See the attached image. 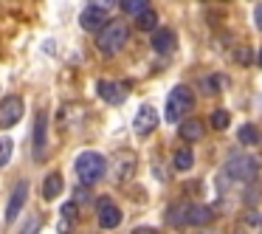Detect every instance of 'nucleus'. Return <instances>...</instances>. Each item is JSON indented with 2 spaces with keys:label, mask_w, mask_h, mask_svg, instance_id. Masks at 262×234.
<instances>
[{
  "label": "nucleus",
  "mask_w": 262,
  "mask_h": 234,
  "mask_svg": "<svg viewBox=\"0 0 262 234\" xmlns=\"http://www.w3.org/2000/svg\"><path fill=\"white\" fill-rule=\"evenodd\" d=\"M228 124H231V116H228L226 110H214V113H211V127H214V130H228Z\"/></svg>",
  "instance_id": "nucleus-23"
},
{
  "label": "nucleus",
  "mask_w": 262,
  "mask_h": 234,
  "mask_svg": "<svg viewBox=\"0 0 262 234\" xmlns=\"http://www.w3.org/2000/svg\"><path fill=\"white\" fill-rule=\"evenodd\" d=\"M254 17H256V20H254V23H256V29H262V6L254 12Z\"/></svg>",
  "instance_id": "nucleus-30"
},
{
  "label": "nucleus",
  "mask_w": 262,
  "mask_h": 234,
  "mask_svg": "<svg viewBox=\"0 0 262 234\" xmlns=\"http://www.w3.org/2000/svg\"><path fill=\"white\" fill-rule=\"evenodd\" d=\"M136 133L138 136H149V133L158 127V113H155V108H149V104H141L138 108V116H136Z\"/></svg>",
  "instance_id": "nucleus-8"
},
{
  "label": "nucleus",
  "mask_w": 262,
  "mask_h": 234,
  "mask_svg": "<svg viewBox=\"0 0 262 234\" xmlns=\"http://www.w3.org/2000/svg\"><path fill=\"white\" fill-rule=\"evenodd\" d=\"M211 217H214V211L200 203H175L166 211V220L172 226H206V223H211Z\"/></svg>",
  "instance_id": "nucleus-1"
},
{
  "label": "nucleus",
  "mask_w": 262,
  "mask_h": 234,
  "mask_svg": "<svg viewBox=\"0 0 262 234\" xmlns=\"http://www.w3.org/2000/svg\"><path fill=\"white\" fill-rule=\"evenodd\" d=\"M133 172H136V153H133V150H121V153L116 155V164H113L116 181H127Z\"/></svg>",
  "instance_id": "nucleus-9"
},
{
  "label": "nucleus",
  "mask_w": 262,
  "mask_h": 234,
  "mask_svg": "<svg viewBox=\"0 0 262 234\" xmlns=\"http://www.w3.org/2000/svg\"><path fill=\"white\" fill-rule=\"evenodd\" d=\"M194 108V93L189 85H178L166 99V121H181Z\"/></svg>",
  "instance_id": "nucleus-5"
},
{
  "label": "nucleus",
  "mask_w": 262,
  "mask_h": 234,
  "mask_svg": "<svg viewBox=\"0 0 262 234\" xmlns=\"http://www.w3.org/2000/svg\"><path fill=\"white\" fill-rule=\"evenodd\" d=\"M127 40H130V29H127V23H121V20H110V23L102 29V34H99V51H102L104 57H116V54L127 46Z\"/></svg>",
  "instance_id": "nucleus-3"
},
{
  "label": "nucleus",
  "mask_w": 262,
  "mask_h": 234,
  "mask_svg": "<svg viewBox=\"0 0 262 234\" xmlns=\"http://www.w3.org/2000/svg\"><path fill=\"white\" fill-rule=\"evenodd\" d=\"M26 195H29V183L20 181L17 186H14L12 198H9V206H6V223H14V217L20 215V209H23V203H26Z\"/></svg>",
  "instance_id": "nucleus-11"
},
{
  "label": "nucleus",
  "mask_w": 262,
  "mask_h": 234,
  "mask_svg": "<svg viewBox=\"0 0 262 234\" xmlns=\"http://www.w3.org/2000/svg\"><path fill=\"white\" fill-rule=\"evenodd\" d=\"M93 9H102V12H107L110 6H116V3H121V0H88Z\"/></svg>",
  "instance_id": "nucleus-26"
},
{
  "label": "nucleus",
  "mask_w": 262,
  "mask_h": 234,
  "mask_svg": "<svg viewBox=\"0 0 262 234\" xmlns=\"http://www.w3.org/2000/svg\"><path fill=\"white\" fill-rule=\"evenodd\" d=\"M136 26L141 31H152V29H158V14L149 9V12H144V14H138V20H136Z\"/></svg>",
  "instance_id": "nucleus-22"
},
{
  "label": "nucleus",
  "mask_w": 262,
  "mask_h": 234,
  "mask_svg": "<svg viewBox=\"0 0 262 234\" xmlns=\"http://www.w3.org/2000/svg\"><path fill=\"white\" fill-rule=\"evenodd\" d=\"M152 48L158 54L172 51V48H175V31H172V29H158L152 34Z\"/></svg>",
  "instance_id": "nucleus-15"
},
{
  "label": "nucleus",
  "mask_w": 262,
  "mask_h": 234,
  "mask_svg": "<svg viewBox=\"0 0 262 234\" xmlns=\"http://www.w3.org/2000/svg\"><path fill=\"white\" fill-rule=\"evenodd\" d=\"M12 153H14V144H12V138H0V166H6L9 164V158H12Z\"/></svg>",
  "instance_id": "nucleus-24"
},
{
  "label": "nucleus",
  "mask_w": 262,
  "mask_h": 234,
  "mask_svg": "<svg viewBox=\"0 0 262 234\" xmlns=\"http://www.w3.org/2000/svg\"><path fill=\"white\" fill-rule=\"evenodd\" d=\"M172 164H175V169H189V166L194 164V153L192 150H186V147H181V150H175V158H172Z\"/></svg>",
  "instance_id": "nucleus-20"
},
{
  "label": "nucleus",
  "mask_w": 262,
  "mask_h": 234,
  "mask_svg": "<svg viewBox=\"0 0 262 234\" xmlns=\"http://www.w3.org/2000/svg\"><path fill=\"white\" fill-rule=\"evenodd\" d=\"M62 186H65V181H62L59 172L46 175V183H42V198H46V200H57L59 192H62Z\"/></svg>",
  "instance_id": "nucleus-16"
},
{
  "label": "nucleus",
  "mask_w": 262,
  "mask_h": 234,
  "mask_svg": "<svg viewBox=\"0 0 262 234\" xmlns=\"http://www.w3.org/2000/svg\"><path fill=\"white\" fill-rule=\"evenodd\" d=\"M23 119V99L20 96H6L0 102V127H14L17 121Z\"/></svg>",
  "instance_id": "nucleus-6"
},
{
  "label": "nucleus",
  "mask_w": 262,
  "mask_h": 234,
  "mask_svg": "<svg viewBox=\"0 0 262 234\" xmlns=\"http://www.w3.org/2000/svg\"><path fill=\"white\" fill-rule=\"evenodd\" d=\"M237 234H262V215L245 211V215L237 220Z\"/></svg>",
  "instance_id": "nucleus-14"
},
{
  "label": "nucleus",
  "mask_w": 262,
  "mask_h": 234,
  "mask_svg": "<svg viewBox=\"0 0 262 234\" xmlns=\"http://www.w3.org/2000/svg\"><path fill=\"white\" fill-rule=\"evenodd\" d=\"M121 9H124V14L138 17V14L149 12V0H121Z\"/></svg>",
  "instance_id": "nucleus-21"
},
{
  "label": "nucleus",
  "mask_w": 262,
  "mask_h": 234,
  "mask_svg": "<svg viewBox=\"0 0 262 234\" xmlns=\"http://www.w3.org/2000/svg\"><path fill=\"white\" fill-rule=\"evenodd\" d=\"M46 113H37V121H34V158L37 161H46Z\"/></svg>",
  "instance_id": "nucleus-13"
},
{
  "label": "nucleus",
  "mask_w": 262,
  "mask_h": 234,
  "mask_svg": "<svg viewBox=\"0 0 262 234\" xmlns=\"http://www.w3.org/2000/svg\"><path fill=\"white\" fill-rule=\"evenodd\" d=\"M76 217H79V206H76V203H65V206H62V223H59V234H68L71 226L76 223Z\"/></svg>",
  "instance_id": "nucleus-18"
},
{
  "label": "nucleus",
  "mask_w": 262,
  "mask_h": 234,
  "mask_svg": "<svg viewBox=\"0 0 262 234\" xmlns=\"http://www.w3.org/2000/svg\"><path fill=\"white\" fill-rule=\"evenodd\" d=\"M133 234H161L158 228H147V226H141V228H136Z\"/></svg>",
  "instance_id": "nucleus-28"
},
{
  "label": "nucleus",
  "mask_w": 262,
  "mask_h": 234,
  "mask_svg": "<svg viewBox=\"0 0 262 234\" xmlns=\"http://www.w3.org/2000/svg\"><path fill=\"white\" fill-rule=\"evenodd\" d=\"M234 57H237V62H239V65H248V62H251V51H248L245 46H243V48H237V54H234Z\"/></svg>",
  "instance_id": "nucleus-27"
},
{
  "label": "nucleus",
  "mask_w": 262,
  "mask_h": 234,
  "mask_svg": "<svg viewBox=\"0 0 262 234\" xmlns=\"http://www.w3.org/2000/svg\"><path fill=\"white\" fill-rule=\"evenodd\" d=\"M262 169V161L256 155H248V153H237L226 161V169L223 175L231 178V181H239V183H251Z\"/></svg>",
  "instance_id": "nucleus-2"
},
{
  "label": "nucleus",
  "mask_w": 262,
  "mask_h": 234,
  "mask_svg": "<svg viewBox=\"0 0 262 234\" xmlns=\"http://www.w3.org/2000/svg\"><path fill=\"white\" fill-rule=\"evenodd\" d=\"M237 136H239V144H248V147H254V144H259V141H262V133L256 130L254 124L239 127V130H237Z\"/></svg>",
  "instance_id": "nucleus-19"
},
{
  "label": "nucleus",
  "mask_w": 262,
  "mask_h": 234,
  "mask_svg": "<svg viewBox=\"0 0 262 234\" xmlns=\"http://www.w3.org/2000/svg\"><path fill=\"white\" fill-rule=\"evenodd\" d=\"M104 169H107L104 158H102L99 153H93V150H88V153H82L79 158H76V175H79V186H93V183H96L99 178L104 175Z\"/></svg>",
  "instance_id": "nucleus-4"
},
{
  "label": "nucleus",
  "mask_w": 262,
  "mask_h": 234,
  "mask_svg": "<svg viewBox=\"0 0 262 234\" xmlns=\"http://www.w3.org/2000/svg\"><path fill=\"white\" fill-rule=\"evenodd\" d=\"M40 228H42V220L40 217H31V220H26V226L20 228V234H40Z\"/></svg>",
  "instance_id": "nucleus-25"
},
{
  "label": "nucleus",
  "mask_w": 262,
  "mask_h": 234,
  "mask_svg": "<svg viewBox=\"0 0 262 234\" xmlns=\"http://www.w3.org/2000/svg\"><path fill=\"white\" fill-rule=\"evenodd\" d=\"M79 26L88 31H96V29H104L107 26V12H102V9H93L88 6L85 12L79 14Z\"/></svg>",
  "instance_id": "nucleus-12"
},
{
  "label": "nucleus",
  "mask_w": 262,
  "mask_h": 234,
  "mask_svg": "<svg viewBox=\"0 0 262 234\" xmlns=\"http://www.w3.org/2000/svg\"><path fill=\"white\" fill-rule=\"evenodd\" d=\"M76 200H82V203H85V200H88V186H85V189H82V186L76 189Z\"/></svg>",
  "instance_id": "nucleus-29"
},
{
  "label": "nucleus",
  "mask_w": 262,
  "mask_h": 234,
  "mask_svg": "<svg viewBox=\"0 0 262 234\" xmlns=\"http://www.w3.org/2000/svg\"><path fill=\"white\" fill-rule=\"evenodd\" d=\"M256 65H259V68H262V51H259V57H256Z\"/></svg>",
  "instance_id": "nucleus-31"
},
{
  "label": "nucleus",
  "mask_w": 262,
  "mask_h": 234,
  "mask_svg": "<svg viewBox=\"0 0 262 234\" xmlns=\"http://www.w3.org/2000/svg\"><path fill=\"white\" fill-rule=\"evenodd\" d=\"M96 93L104 99V102L110 104H121L127 99V93H130V85L127 82H110V79H102L96 85Z\"/></svg>",
  "instance_id": "nucleus-7"
},
{
  "label": "nucleus",
  "mask_w": 262,
  "mask_h": 234,
  "mask_svg": "<svg viewBox=\"0 0 262 234\" xmlns=\"http://www.w3.org/2000/svg\"><path fill=\"white\" fill-rule=\"evenodd\" d=\"M96 215H99V226L102 228H116L121 223V209L116 203H110V200H99Z\"/></svg>",
  "instance_id": "nucleus-10"
},
{
  "label": "nucleus",
  "mask_w": 262,
  "mask_h": 234,
  "mask_svg": "<svg viewBox=\"0 0 262 234\" xmlns=\"http://www.w3.org/2000/svg\"><path fill=\"white\" fill-rule=\"evenodd\" d=\"M181 138L183 141H198V138H203V121L200 119H189V121H183L181 124Z\"/></svg>",
  "instance_id": "nucleus-17"
}]
</instances>
